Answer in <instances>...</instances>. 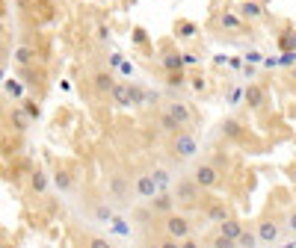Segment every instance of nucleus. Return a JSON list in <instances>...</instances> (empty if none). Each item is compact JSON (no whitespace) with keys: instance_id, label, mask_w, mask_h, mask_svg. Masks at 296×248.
I'll list each match as a JSON object with an SVG mask.
<instances>
[{"instance_id":"obj_1","label":"nucleus","mask_w":296,"mask_h":248,"mask_svg":"<svg viewBox=\"0 0 296 248\" xmlns=\"http://www.w3.org/2000/svg\"><path fill=\"white\" fill-rule=\"evenodd\" d=\"M199 189H202V186H199V180H196V177H193V180H187V177H184V180H178V186H175V192H172V195H175L178 201H184V204H193V201L199 198Z\"/></svg>"},{"instance_id":"obj_2","label":"nucleus","mask_w":296,"mask_h":248,"mask_svg":"<svg viewBox=\"0 0 296 248\" xmlns=\"http://www.w3.org/2000/svg\"><path fill=\"white\" fill-rule=\"evenodd\" d=\"M196 151H199V142H196L190 133H178V136H175V154H178L181 160H193Z\"/></svg>"},{"instance_id":"obj_3","label":"nucleus","mask_w":296,"mask_h":248,"mask_svg":"<svg viewBox=\"0 0 296 248\" xmlns=\"http://www.w3.org/2000/svg\"><path fill=\"white\" fill-rule=\"evenodd\" d=\"M157 192H160V183H157L154 175H139V177H136V195H139V198H148V201H151Z\"/></svg>"},{"instance_id":"obj_4","label":"nucleus","mask_w":296,"mask_h":248,"mask_svg":"<svg viewBox=\"0 0 296 248\" xmlns=\"http://www.w3.org/2000/svg\"><path fill=\"white\" fill-rule=\"evenodd\" d=\"M166 234H169L172 240H187V237H190V222H187L184 216H169V219H166Z\"/></svg>"},{"instance_id":"obj_5","label":"nucleus","mask_w":296,"mask_h":248,"mask_svg":"<svg viewBox=\"0 0 296 248\" xmlns=\"http://www.w3.org/2000/svg\"><path fill=\"white\" fill-rule=\"evenodd\" d=\"M196 180H199L202 189H211V186L219 183V169L216 166H199L196 169Z\"/></svg>"},{"instance_id":"obj_6","label":"nucleus","mask_w":296,"mask_h":248,"mask_svg":"<svg viewBox=\"0 0 296 248\" xmlns=\"http://www.w3.org/2000/svg\"><path fill=\"white\" fill-rule=\"evenodd\" d=\"M175 201H178L175 195H169V192H157V195L151 198V210H154V213H169V210L175 207Z\"/></svg>"},{"instance_id":"obj_7","label":"nucleus","mask_w":296,"mask_h":248,"mask_svg":"<svg viewBox=\"0 0 296 248\" xmlns=\"http://www.w3.org/2000/svg\"><path fill=\"white\" fill-rule=\"evenodd\" d=\"M219 234L237 243V240H240V234H243V225H240V222H234V219H222V222H219Z\"/></svg>"},{"instance_id":"obj_8","label":"nucleus","mask_w":296,"mask_h":248,"mask_svg":"<svg viewBox=\"0 0 296 248\" xmlns=\"http://www.w3.org/2000/svg\"><path fill=\"white\" fill-rule=\"evenodd\" d=\"M240 15H243L246 21H258V18L264 15V6L255 3V0H243V3H240Z\"/></svg>"},{"instance_id":"obj_9","label":"nucleus","mask_w":296,"mask_h":248,"mask_svg":"<svg viewBox=\"0 0 296 248\" xmlns=\"http://www.w3.org/2000/svg\"><path fill=\"white\" fill-rule=\"evenodd\" d=\"M169 112H172V115H175L181 124H190V121H193V109H190L184 101H175V104H169Z\"/></svg>"},{"instance_id":"obj_10","label":"nucleus","mask_w":296,"mask_h":248,"mask_svg":"<svg viewBox=\"0 0 296 248\" xmlns=\"http://www.w3.org/2000/svg\"><path fill=\"white\" fill-rule=\"evenodd\" d=\"M258 237H261V243H276L279 240V225L276 222H261L258 225Z\"/></svg>"},{"instance_id":"obj_11","label":"nucleus","mask_w":296,"mask_h":248,"mask_svg":"<svg viewBox=\"0 0 296 248\" xmlns=\"http://www.w3.org/2000/svg\"><path fill=\"white\" fill-rule=\"evenodd\" d=\"M264 101H267V92H264L261 86H249V89H246V104H249V106L258 109V106H264Z\"/></svg>"},{"instance_id":"obj_12","label":"nucleus","mask_w":296,"mask_h":248,"mask_svg":"<svg viewBox=\"0 0 296 248\" xmlns=\"http://www.w3.org/2000/svg\"><path fill=\"white\" fill-rule=\"evenodd\" d=\"M110 95H113V101H116L119 106H127V104H130V86H125V83H116Z\"/></svg>"},{"instance_id":"obj_13","label":"nucleus","mask_w":296,"mask_h":248,"mask_svg":"<svg viewBox=\"0 0 296 248\" xmlns=\"http://www.w3.org/2000/svg\"><path fill=\"white\" fill-rule=\"evenodd\" d=\"M160 127H163L166 133H181V127H184V124H181V121H178V118H175L169 109H166V112L160 115Z\"/></svg>"},{"instance_id":"obj_14","label":"nucleus","mask_w":296,"mask_h":248,"mask_svg":"<svg viewBox=\"0 0 296 248\" xmlns=\"http://www.w3.org/2000/svg\"><path fill=\"white\" fill-rule=\"evenodd\" d=\"M113 86H116V83H113V74H107V71H98V74H95V89H98V92H113Z\"/></svg>"},{"instance_id":"obj_15","label":"nucleus","mask_w":296,"mask_h":248,"mask_svg":"<svg viewBox=\"0 0 296 248\" xmlns=\"http://www.w3.org/2000/svg\"><path fill=\"white\" fill-rule=\"evenodd\" d=\"M243 21H246V18H243V15H234V12H225V15H222V27H225V30H240Z\"/></svg>"},{"instance_id":"obj_16","label":"nucleus","mask_w":296,"mask_h":248,"mask_svg":"<svg viewBox=\"0 0 296 248\" xmlns=\"http://www.w3.org/2000/svg\"><path fill=\"white\" fill-rule=\"evenodd\" d=\"M145 101H148V92H145L142 86L130 83V104H136V106H139V104H145Z\"/></svg>"},{"instance_id":"obj_17","label":"nucleus","mask_w":296,"mask_h":248,"mask_svg":"<svg viewBox=\"0 0 296 248\" xmlns=\"http://www.w3.org/2000/svg\"><path fill=\"white\" fill-rule=\"evenodd\" d=\"M53 183H56V189H62V192L71 189V177H68L65 172H56V175H53Z\"/></svg>"},{"instance_id":"obj_18","label":"nucleus","mask_w":296,"mask_h":248,"mask_svg":"<svg viewBox=\"0 0 296 248\" xmlns=\"http://www.w3.org/2000/svg\"><path fill=\"white\" fill-rule=\"evenodd\" d=\"M15 62L30 65V62H33V50H30V47H18V50H15Z\"/></svg>"},{"instance_id":"obj_19","label":"nucleus","mask_w":296,"mask_h":248,"mask_svg":"<svg viewBox=\"0 0 296 248\" xmlns=\"http://www.w3.org/2000/svg\"><path fill=\"white\" fill-rule=\"evenodd\" d=\"M33 189H36V192H44V189H47V177H44V172H36V175H33Z\"/></svg>"},{"instance_id":"obj_20","label":"nucleus","mask_w":296,"mask_h":248,"mask_svg":"<svg viewBox=\"0 0 296 248\" xmlns=\"http://www.w3.org/2000/svg\"><path fill=\"white\" fill-rule=\"evenodd\" d=\"M178 35H181V38H190V35H196V24H190V21L178 24Z\"/></svg>"},{"instance_id":"obj_21","label":"nucleus","mask_w":296,"mask_h":248,"mask_svg":"<svg viewBox=\"0 0 296 248\" xmlns=\"http://www.w3.org/2000/svg\"><path fill=\"white\" fill-rule=\"evenodd\" d=\"M184 80H187V77H184V71H181V68H178V71H169V77H166V83H169V86H184Z\"/></svg>"},{"instance_id":"obj_22","label":"nucleus","mask_w":296,"mask_h":248,"mask_svg":"<svg viewBox=\"0 0 296 248\" xmlns=\"http://www.w3.org/2000/svg\"><path fill=\"white\" fill-rule=\"evenodd\" d=\"M95 219H98V222H110V219H113V210L101 204V207H95Z\"/></svg>"},{"instance_id":"obj_23","label":"nucleus","mask_w":296,"mask_h":248,"mask_svg":"<svg viewBox=\"0 0 296 248\" xmlns=\"http://www.w3.org/2000/svg\"><path fill=\"white\" fill-rule=\"evenodd\" d=\"M163 62H166V68H169V71H178V68L184 65V56H166Z\"/></svg>"},{"instance_id":"obj_24","label":"nucleus","mask_w":296,"mask_h":248,"mask_svg":"<svg viewBox=\"0 0 296 248\" xmlns=\"http://www.w3.org/2000/svg\"><path fill=\"white\" fill-rule=\"evenodd\" d=\"M222 133H228V136H240V124H237V121H225V124H222Z\"/></svg>"},{"instance_id":"obj_25","label":"nucleus","mask_w":296,"mask_h":248,"mask_svg":"<svg viewBox=\"0 0 296 248\" xmlns=\"http://www.w3.org/2000/svg\"><path fill=\"white\" fill-rule=\"evenodd\" d=\"M258 240H261V237H252V234H246V231H243V234H240V240H237V243H240V246H255V243H258Z\"/></svg>"},{"instance_id":"obj_26","label":"nucleus","mask_w":296,"mask_h":248,"mask_svg":"<svg viewBox=\"0 0 296 248\" xmlns=\"http://www.w3.org/2000/svg\"><path fill=\"white\" fill-rule=\"evenodd\" d=\"M154 177H157V183H160V189H163V186L169 183V172H163V169H157V172H154Z\"/></svg>"},{"instance_id":"obj_27","label":"nucleus","mask_w":296,"mask_h":248,"mask_svg":"<svg viewBox=\"0 0 296 248\" xmlns=\"http://www.w3.org/2000/svg\"><path fill=\"white\" fill-rule=\"evenodd\" d=\"M211 219H219V222H222V219H225V207H213V210H211Z\"/></svg>"},{"instance_id":"obj_28","label":"nucleus","mask_w":296,"mask_h":248,"mask_svg":"<svg viewBox=\"0 0 296 248\" xmlns=\"http://www.w3.org/2000/svg\"><path fill=\"white\" fill-rule=\"evenodd\" d=\"M133 41H136V44H145V30H133Z\"/></svg>"},{"instance_id":"obj_29","label":"nucleus","mask_w":296,"mask_h":248,"mask_svg":"<svg viewBox=\"0 0 296 248\" xmlns=\"http://www.w3.org/2000/svg\"><path fill=\"white\" fill-rule=\"evenodd\" d=\"M6 89H9V92H12V95H15V98H18V95H21V86H18V83H15V80H9V83H6Z\"/></svg>"},{"instance_id":"obj_30","label":"nucleus","mask_w":296,"mask_h":248,"mask_svg":"<svg viewBox=\"0 0 296 248\" xmlns=\"http://www.w3.org/2000/svg\"><path fill=\"white\" fill-rule=\"evenodd\" d=\"M246 59H249V62H261V53H258V50H249Z\"/></svg>"},{"instance_id":"obj_31","label":"nucleus","mask_w":296,"mask_h":248,"mask_svg":"<svg viewBox=\"0 0 296 248\" xmlns=\"http://www.w3.org/2000/svg\"><path fill=\"white\" fill-rule=\"evenodd\" d=\"M193 89L202 92V89H205V80H202V77H193Z\"/></svg>"},{"instance_id":"obj_32","label":"nucleus","mask_w":296,"mask_h":248,"mask_svg":"<svg viewBox=\"0 0 296 248\" xmlns=\"http://www.w3.org/2000/svg\"><path fill=\"white\" fill-rule=\"evenodd\" d=\"M122 189H125V183H122V180H113V192L122 195Z\"/></svg>"},{"instance_id":"obj_33","label":"nucleus","mask_w":296,"mask_h":248,"mask_svg":"<svg viewBox=\"0 0 296 248\" xmlns=\"http://www.w3.org/2000/svg\"><path fill=\"white\" fill-rule=\"evenodd\" d=\"M27 112H30L33 118H39V106H33V104H27Z\"/></svg>"},{"instance_id":"obj_34","label":"nucleus","mask_w":296,"mask_h":248,"mask_svg":"<svg viewBox=\"0 0 296 248\" xmlns=\"http://www.w3.org/2000/svg\"><path fill=\"white\" fill-rule=\"evenodd\" d=\"M288 228L296 234V213H291V219H288Z\"/></svg>"},{"instance_id":"obj_35","label":"nucleus","mask_w":296,"mask_h":248,"mask_svg":"<svg viewBox=\"0 0 296 248\" xmlns=\"http://www.w3.org/2000/svg\"><path fill=\"white\" fill-rule=\"evenodd\" d=\"M240 3H243V0H240Z\"/></svg>"}]
</instances>
